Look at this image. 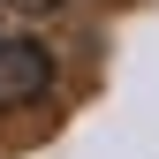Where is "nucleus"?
<instances>
[{
	"mask_svg": "<svg viewBox=\"0 0 159 159\" xmlns=\"http://www.w3.org/2000/svg\"><path fill=\"white\" fill-rule=\"evenodd\" d=\"M46 84H53V53H46V38H0V114L46 98Z\"/></svg>",
	"mask_w": 159,
	"mask_h": 159,
	"instance_id": "f257e3e1",
	"label": "nucleus"
}]
</instances>
